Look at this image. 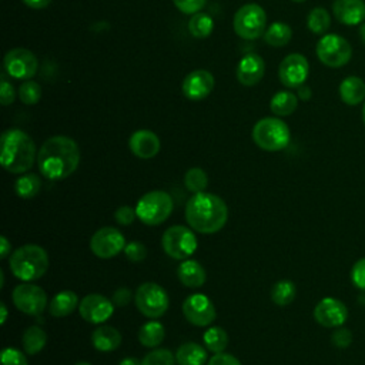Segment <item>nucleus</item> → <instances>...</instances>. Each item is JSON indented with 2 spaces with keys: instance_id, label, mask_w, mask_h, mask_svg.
Returning a JSON list of instances; mask_svg holds the SVG:
<instances>
[{
  "instance_id": "4d7b16f0",
  "label": "nucleus",
  "mask_w": 365,
  "mask_h": 365,
  "mask_svg": "<svg viewBox=\"0 0 365 365\" xmlns=\"http://www.w3.org/2000/svg\"><path fill=\"white\" fill-rule=\"evenodd\" d=\"M74 365H91V364H88V362H84V361H80V362H77V364H74Z\"/></svg>"
},
{
  "instance_id": "4468645a",
  "label": "nucleus",
  "mask_w": 365,
  "mask_h": 365,
  "mask_svg": "<svg viewBox=\"0 0 365 365\" xmlns=\"http://www.w3.org/2000/svg\"><path fill=\"white\" fill-rule=\"evenodd\" d=\"M4 68L14 78L29 80L37 71V58L27 48H11L4 56Z\"/></svg>"
},
{
  "instance_id": "58836bf2",
  "label": "nucleus",
  "mask_w": 365,
  "mask_h": 365,
  "mask_svg": "<svg viewBox=\"0 0 365 365\" xmlns=\"http://www.w3.org/2000/svg\"><path fill=\"white\" fill-rule=\"evenodd\" d=\"M1 365H29L24 354L17 348L7 346L1 351Z\"/></svg>"
},
{
  "instance_id": "6e6552de",
  "label": "nucleus",
  "mask_w": 365,
  "mask_h": 365,
  "mask_svg": "<svg viewBox=\"0 0 365 365\" xmlns=\"http://www.w3.org/2000/svg\"><path fill=\"white\" fill-rule=\"evenodd\" d=\"M137 309L147 318H160L168 309V294L155 282L141 284L134 295Z\"/></svg>"
},
{
  "instance_id": "5fc2aeb1",
  "label": "nucleus",
  "mask_w": 365,
  "mask_h": 365,
  "mask_svg": "<svg viewBox=\"0 0 365 365\" xmlns=\"http://www.w3.org/2000/svg\"><path fill=\"white\" fill-rule=\"evenodd\" d=\"M359 37H361L362 43L365 44V23H362V24L359 26Z\"/></svg>"
},
{
  "instance_id": "39448f33",
  "label": "nucleus",
  "mask_w": 365,
  "mask_h": 365,
  "mask_svg": "<svg viewBox=\"0 0 365 365\" xmlns=\"http://www.w3.org/2000/svg\"><path fill=\"white\" fill-rule=\"evenodd\" d=\"M174 204L168 192L154 190L144 194L135 205L137 218L145 225H160L173 212Z\"/></svg>"
},
{
  "instance_id": "a19ab883",
  "label": "nucleus",
  "mask_w": 365,
  "mask_h": 365,
  "mask_svg": "<svg viewBox=\"0 0 365 365\" xmlns=\"http://www.w3.org/2000/svg\"><path fill=\"white\" fill-rule=\"evenodd\" d=\"M351 281L358 289L365 291V257L358 259L351 268Z\"/></svg>"
},
{
  "instance_id": "9d476101",
  "label": "nucleus",
  "mask_w": 365,
  "mask_h": 365,
  "mask_svg": "<svg viewBox=\"0 0 365 365\" xmlns=\"http://www.w3.org/2000/svg\"><path fill=\"white\" fill-rule=\"evenodd\" d=\"M317 56L328 67L345 66L352 56L351 44L338 34H325L317 43Z\"/></svg>"
},
{
  "instance_id": "412c9836",
  "label": "nucleus",
  "mask_w": 365,
  "mask_h": 365,
  "mask_svg": "<svg viewBox=\"0 0 365 365\" xmlns=\"http://www.w3.org/2000/svg\"><path fill=\"white\" fill-rule=\"evenodd\" d=\"M265 71V63L258 54H247L237 66V78L244 86L257 84Z\"/></svg>"
},
{
  "instance_id": "f704fd0d",
  "label": "nucleus",
  "mask_w": 365,
  "mask_h": 365,
  "mask_svg": "<svg viewBox=\"0 0 365 365\" xmlns=\"http://www.w3.org/2000/svg\"><path fill=\"white\" fill-rule=\"evenodd\" d=\"M331 24L329 13L324 7H315L307 17V26L314 34H324Z\"/></svg>"
},
{
  "instance_id": "c85d7f7f",
  "label": "nucleus",
  "mask_w": 365,
  "mask_h": 365,
  "mask_svg": "<svg viewBox=\"0 0 365 365\" xmlns=\"http://www.w3.org/2000/svg\"><path fill=\"white\" fill-rule=\"evenodd\" d=\"M298 98L291 91H278L272 96L269 101V108L277 115H289L297 110Z\"/></svg>"
},
{
  "instance_id": "864d4df0",
  "label": "nucleus",
  "mask_w": 365,
  "mask_h": 365,
  "mask_svg": "<svg viewBox=\"0 0 365 365\" xmlns=\"http://www.w3.org/2000/svg\"><path fill=\"white\" fill-rule=\"evenodd\" d=\"M0 309H1V319H0V322L3 325V324H6V319H7V307H6V304L3 301L0 302Z\"/></svg>"
},
{
  "instance_id": "4be33fe9",
  "label": "nucleus",
  "mask_w": 365,
  "mask_h": 365,
  "mask_svg": "<svg viewBox=\"0 0 365 365\" xmlns=\"http://www.w3.org/2000/svg\"><path fill=\"white\" fill-rule=\"evenodd\" d=\"M178 279L188 288H200L205 284L207 274L204 267L195 259H182L177 269Z\"/></svg>"
},
{
  "instance_id": "f257e3e1",
  "label": "nucleus",
  "mask_w": 365,
  "mask_h": 365,
  "mask_svg": "<svg viewBox=\"0 0 365 365\" xmlns=\"http://www.w3.org/2000/svg\"><path fill=\"white\" fill-rule=\"evenodd\" d=\"M80 164L77 143L66 135L47 138L37 153V167L47 180H64Z\"/></svg>"
},
{
  "instance_id": "423d86ee",
  "label": "nucleus",
  "mask_w": 365,
  "mask_h": 365,
  "mask_svg": "<svg viewBox=\"0 0 365 365\" xmlns=\"http://www.w3.org/2000/svg\"><path fill=\"white\" fill-rule=\"evenodd\" d=\"M291 133L288 125L275 117H265L257 121L252 128L254 143L265 151H279L289 144Z\"/></svg>"
},
{
  "instance_id": "a878e982",
  "label": "nucleus",
  "mask_w": 365,
  "mask_h": 365,
  "mask_svg": "<svg viewBox=\"0 0 365 365\" xmlns=\"http://www.w3.org/2000/svg\"><path fill=\"white\" fill-rule=\"evenodd\" d=\"M175 361L178 365H204L207 361V351L200 344L185 342L177 349Z\"/></svg>"
},
{
  "instance_id": "13d9d810",
  "label": "nucleus",
  "mask_w": 365,
  "mask_h": 365,
  "mask_svg": "<svg viewBox=\"0 0 365 365\" xmlns=\"http://www.w3.org/2000/svg\"><path fill=\"white\" fill-rule=\"evenodd\" d=\"M362 120H364V124H365V103H364V108H362Z\"/></svg>"
},
{
  "instance_id": "8fccbe9b",
  "label": "nucleus",
  "mask_w": 365,
  "mask_h": 365,
  "mask_svg": "<svg viewBox=\"0 0 365 365\" xmlns=\"http://www.w3.org/2000/svg\"><path fill=\"white\" fill-rule=\"evenodd\" d=\"M31 9H43L51 3V0H23Z\"/></svg>"
},
{
  "instance_id": "4c0bfd02",
  "label": "nucleus",
  "mask_w": 365,
  "mask_h": 365,
  "mask_svg": "<svg viewBox=\"0 0 365 365\" xmlns=\"http://www.w3.org/2000/svg\"><path fill=\"white\" fill-rule=\"evenodd\" d=\"M19 97L27 106L37 104L41 97V87L36 81H31V80L24 81L19 87Z\"/></svg>"
},
{
  "instance_id": "49530a36",
  "label": "nucleus",
  "mask_w": 365,
  "mask_h": 365,
  "mask_svg": "<svg viewBox=\"0 0 365 365\" xmlns=\"http://www.w3.org/2000/svg\"><path fill=\"white\" fill-rule=\"evenodd\" d=\"M207 365H241V362L231 354L218 352L208 359Z\"/></svg>"
},
{
  "instance_id": "dca6fc26",
  "label": "nucleus",
  "mask_w": 365,
  "mask_h": 365,
  "mask_svg": "<svg viewBox=\"0 0 365 365\" xmlns=\"http://www.w3.org/2000/svg\"><path fill=\"white\" fill-rule=\"evenodd\" d=\"M308 73H309L308 60L299 53L288 54L281 61L278 68V76L281 83L291 88L302 86L308 77Z\"/></svg>"
},
{
  "instance_id": "2eb2a0df",
  "label": "nucleus",
  "mask_w": 365,
  "mask_h": 365,
  "mask_svg": "<svg viewBox=\"0 0 365 365\" xmlns=\"http://www.w3.org/2000/svg\"><path fill=\"white\" fill-rule=\"evenodd\" d=\"M315 321L325 328H338L348 319V308L336 298H322L314 308Z\"/></svg>"
},
{
  "instance_id": "7ed1b4c3",
  "label": "nucleus",
  "mask_w": 365,
  "mask_h": 365,
  "mask_svg": "<svg viewBox=\"0 0 365 365\" xmlns=\"http://www.w3.org/2000/svg\"><path fill=\"white\" fill-rule=\"evenodd\" d=\"M0 163L11 174L29 171L36 160V145L31 137L19 128L6 130L0 138Z\"/></svg>"
},
{
  "instance_id": "603ef678",
  "label": "nucleus",
  "mask_w": 365,
  "mask_h": 365,
  "mask_svg": "<svg viewBox=\"0 0 365 365\" xmlns=\"http://www.w3.org/2000/svg\"><path fill=\"white\" fill-rule=\"evenodd\" d=\"M118 365H141V361H138V359L134 358V356H127V358H124Z\"/></svg>"
},
{
  "instance_id": "e433bc0d",
  "label": "nucleus",
  "mask_w": 365,
  "mask_h": 365,
  "mask_svg": "<svg viewBox=\"0 0 365 365\" xmlns=\"http://www.w3.org/2000/svg\"><path fill=\"white\" fill-rule=\"evenodd\" d=\"M174 362L173 352L165 348H155L141 359V365H174Z\"/></svg>"
},
{
  "instance_id": "a18cd8bd",
  "label": "nucleus",
  "mask_w": 365,
  "mask_h": 365,
  "mask_svg": "<svg viewBox=\"0 0 365 365\" xmlns=\"http://www.w3.org/2000/svg\"><path fill=\"white\" fill-rule=\"evenodd\" d=\"M14 96L16 91L13 88V86L4 78L1 77V83H0V101L3 106H9L14 101Z\"/></svg>"
},
{
  "instance_id": "bf43d9fd",
  "label": "nucleus",
  "mask_w": 365,
  "mask_h": 365,
  "mask_svg": "<svg viewBox=\"0 0 365 365\" xmlns=\"http://www.w3.org/2000/svg\"><path fill=\"white\" fill-rule=\"evenodd\" d=\"M292 1H297V3H302V1H305V0H292Z\"/></svg>"
},
{
  "instance_id": "09e8293b",
  "label": "nucleus",
  "mask_w": 365,
  "mask_h": 365,
  "mask_svg": "<svg viewBox=\"0 0 365 365\" xmlns=\"http://www.w3.org/2000/svg\"><path fill=\"white\" fill-rule=\"evenodd\" d=\"M10 250H11V244L9 242V240L4 235H1L0 237V255H1L0 258H6L10 252Z\"/></svg>"
},
{
  "instance_id": "7c9ffc66",
  "label": "nucleus",
  "mask_w": 365,
  "mask_h": 365,
  "mask_svg": "<svg viewBox=\"0 0 365 365\" xmlns=\"http://www.w3.org/2000/svg\"><path fill=\"white\" fill-rule=\"evenodd\" d=\"M41 188V180L36 174H23L14 184L16 194L23 200H30L38 194Z\"/></svg>"
},
{
  "instance_id": "ea45409f",
  "label": "nucleus",
  "mask_w": 365,
  "mask_h": 365,
  "mask_svg": "<svg viewBox=\"0 0 365 365\" xmlns=\"http://www.w3.org/2000/svg\"><path fill=\"white\" fill-rule=\"evenodd\" d=\"M124 254L125 257L133 261V262H140L143 261L145 257H147V248L143 242L140 241H131V242H127L125 244V248H124Z\"/></svg>"
},
{
  "instance_id": "c756f323",
  "label": "nucleus",
  "mask_w": 365,
  "mask_h": 365,
  "mask_svg": "<svg viewBox=\"0 0 365 365\" xmlns=\"http://www.w3.org/2000/svg\"><path fill=\"white\" fill-rule=\"evenodd\" d=\"M292 37V30L288 24L282 23V21H275L272 23L267 31L264 33V40L267 44L272 46V47H282L285 44H288V41Z\"/></svg>"
},
{
  "instance_id": "9b49d317",
  "label": "nucleus",
  "mask_w": 365,
  "mask_h": 365,
  "mask_svg": "<svg viewBox=\"0 0 365 365\" xmlns=\"http://www.w3.org/2000/svg\"><path fill=\"white\" fill-rule=\"evenodd\" d=\"M124 248L125 238L121 231L114 227H103L90 238L91 252L101 259H110L124 251Z\"/></svg>"
},
{
  "instance_id": "cd10ccee",
  "label": "nucleus",
  "mask_w": 365,
  "mask_h": 365,
  "mask_svg": "<svg viewBox=\"0 0 365 365\" xmlns=\"http://www.w3.org/2000/svg\"><path fill=\"white\" fill-rule=\"evenodd\" d=\"M47 342V334L43 328H40L38 325H31L29 327L21 338V344H23V349L26 354L29 355H34L38 354L44 345Z\"/></svg>"
},
{
  "instance_id": "1a4fd4ad",
  "label": "nucleus",
  "mask_w": 365,
  "mask_h": 365,
  "mask_svg": "<svg viewBox=\"0 0 365 365\" xmlns=\"http://www.w3.org/2000/svg\"><path fill=\"white\" fill-rule=\"evenodd\" d=\"M267 16L261 6L255 3L244 4L234 16V30L245 40H255L265 33Z\"/></svg>"
},
{
  "instance_id": "f03ea898",
  "label": "nucleus",
  "mask_w": 365,
  "mask_h": 365,
  "mask_svg": "<svg viewBox=\"0 0 365 365\" xmlns=\"http://www.w3.org/2000/svg\"><path fill=\"white\" fill-rule=\"evenodd\" d=\"M185 220L200 234L218 232L228 220L224 200L211 192H197L185 204Z\"/></svg>"
},
{
  "instance_id": "6ab92c4d",
  "label": "nucleus",
  "mask_w": 365,
  "mask_h": 365,
  "mask_svg": "<svg viewBox=\"0 0 365 365\" xmlns=\"http://www.w3.org/2000/svg\"><path fill=\"white\" fill-rule=\"evenodd\" d=\"M128 145L131 153L143 160L153 158L158 154L161 143L155 133L150 130H137L131 134L128 140Z\"/></svg>"
},
{
  "instance_id": "5701e85b",
  "label": "nucleus",
  "mask_w": 365,
  "mask_h": 365,
  "mask_svg": "<svg viewBox=\"0 0 365 365\" xmlns=\"http://www.w3.org/2000/svg\"><path fill=\"white\" fill-rule=\"evenodd\" d=\"M93 346L100 352L115 351L121 344V334L110 325H100L91 334Z\"/></svg>"
},
{
  "instance_id": "c03bdc74",
  "label": "nucleus",
  "mask_w": 365,
  "mask_h": 365,
  "mask_svg": "<svg viewBox=\"0 0 365 365\" xmlns=\"http://www.w3.org/2000/svg\"><path fill=\"white\" fill-rule=\"evenodd\" d=\"M331 341H332V344H334L336 348L344 349V348H346V346L352 342V334H351V331L346 329V328H338V329L332 334Z\"/></svg>"
},
{
  "instance_id": "20e7f679",
  "label": "nucleus",
  "mask_w": 365,
  "mask_h": 365,
  "mask_svg": "<svg viewBox=\"0 0 365 365\" xmlns=\"http://www.w3.org/2000/svg\"><path fill=\"white\" fill-rule=\"evenodd\" d=\"M13 275L23 282L41 278L48 268L47 251L37 244H26L14 250L9 258Z\"/></svg>"
},
{
  "instance_id": "6e6d98bb",
  "label": "nucleus",
  "mask_w": 365,
  "mask_h": 365,
  "mask_svg": "<svg viewBox=\"0 0 365 365\" xmlns=\"http://www.w3.org/2000/svg\"><path fill=\"white\" fill-rule=\"evenodd\" d=\"M4 285V274H3V271L0 269V287H3Z\"/></svg>"
},
{
  "instance_id": "2f4dec72",
  "label": "nucleus",
  "mask_w": 365,
  "mask_h": 365,
  "mask_svg": "<svg viewBox=\"0 0 365 365\" xmlns=\"http://www.w3.org/2000/svg\"><path fill=\"white\" fill-rule=\"evenodd\" d=\"M295 295H297L295 284L289 279H281V281L275 282L271 289V299L274 304H277L279 307L291 304L294 301Z\"/></svg>"
},
{
  "instance_id": "f3484780",
  "label": "nucleus",
  "mask_w": 365,
  "mask_h": 365,
  "mask_svg": "<svg viewBox=\"0 0 365 365\" xmlns=\"http://www.w3.org/2000/svg\"><path fill=\"white\" fill-rule=\"evenodd\" d=\"M114 304L107 297L100 294L86 295L78 305V312L81 318L90 324H103L114 312Z\"/></svg>"
},
{
  "instance_id": "79ce46f5",
  "label": "nucleus",
  "mask_w": 365,
  "mask_h": 365,
  "mask_svg": "<svg viewBox=\"0 0 365 365\" xmlns=\"http://www.w3.org/2000/svg\"><path fill=\"white\" fill-rule=\"evenodd\" d=\"M173 1L180 11L185 14H195L205 6L207 0H173Z\"/></svg>"
},
{
  "instance_id": "de8ad7c7",
  "label": "nucleus",
  "mask_w": 365,
  "mask_h": 365,
  "mask_svg": "<svg viewBox=\"0 0 365 365\" xmlns=\"http://www.w3.org/2000/svg\"><path fill=\"white\" fill-rule=\"evenodd\" d=\"M113 304L115 307H124L127 305L130 301H131V289L127 288V287H121L118 289L114 291L113 294V298H111Z\"/></svg>"
},
{
  "instance_id": "f8f14e48",
  "label": "nucleus",
  "mask_w": 365,
  "mask_h": 365,
  "mask_svg": "<svg viewBox=\"0 0 365 365\" xmlns=\"http://www.w3.org/2000/svg\"><path fill=\"white\" fill-rule=\"evenodd\" d=\"M11 298L16 308L27 315H38L47 305L46 291L31 282H23L17 285L11 294Z\"/></svg>"
},
{
  "instance_id": "aec40b11",
  "label": "nucleus",
  "mask_w": 365,
  "mask_h": 365,
  "mask_svg": "<svg viewBox=\"0 0 365 365\" xmlns=\"http://www.w3.org/2000/svg\"><path fill=\"white\" fill-rule=\"evenodd\" d=\"M332 11L336 20L346 26H356L365 20L364 0H335Z\"/></svg>"
},
{
  "instance_id": "37998d69",
  "label": "nucleus",
  "mask_w": 365,
  "mask_h": 365,
  "mask_svg": "<svg viewBox=\"0 0 365 365\" xmlns=\"http://www.w3.org/2000/svg\"><path fill=\"white\" fill-rule=\"evenodd\" d=\"M135 217V208H131L130 205H121L114 212V218L120 225H130Z\"/></svg>"
},
{
  "instance_id": "72a5a7b5",
  "label": "nucleus",
  "mask_w": 365,
  "mask_h": 365,
  "mask_svg": "<svg viewBox=\"0 0 365 365\" xmlns=\"http://www.w3.org/2000/svg\"><path fill=\"white\" fill-rule=\"evenodd\" d=\"M214 21L207 13H195L188 21L190 33L197 38H205L212 33Z\"/></svg>"
},
{
  "instance_id": "0eeeda50",
  "label": "nucleus",
  "mask_w": 365,
  "mask_h": 365,
  "mask_svg": "<svg viewBox=\"0 0 365 365\" xmlns=\"http://www.w3.org/2000/svg\"><path fill=\"white\" fill-rule=\"evenodd\" d=\"M161 244L168 257L182 261L195 252L198 241L191 228L185 225H171L164 231Z\"/></svg>"
},
{
  "instance_id": "c9c22d12",
  "label": "nucleus",
  "mask_w": 365,
  "mask_h": 365,
  "mask_svg": "<svg viewBox=\"0 0 365 365\" xmlns=\"http://www.w3.org/2000/svg\"><path fill=\"white\" fill-rule=\"evenodd\" d=\"M184 185L188 191L197 194L205 191L208 185V177L207 173L200 167L190 168L184 175Z\"/></svg>"
},
{
  "instance_id": "bb28decb",
  "label": "nucleus",
  "mask_w": 365,
  "mask_h": 365,
  "mask_svg": "<svg viewBox=\"0 0 365 365\" xmlns=\"http://www.w3.org/2000/svg\"><path fill=\"white\" fill-rule=\"evenodd\" d=\"M165 336V329L163 324L157 321H148L143 324V327L138 331V341L141 345L147 348H155L158 346Z\"/></svg>"
},
{
  "instance_id": "393cba45",
  "label": "nucleus",
  "mask_w": 365,
  "mask_h": 365,
  "mask_svg": "<svg viewBox=\"0 0 365 365\" xmlns=\"http://www.w3.org/2000/svg\"><path fill=\"white\" fill-rule=\"evenodd\" d=\"M78 305L80 302L77 294L70 289H64L53 297L51 302L48 304V311L53 317L63 318L70 315Z\"/></svg>"
},
{
  "instance_id": "b1692460",
  "label": "nucleus",
  "mask_w": 365,
  "mask_h": 365,
  "mask_svg": "<svg viewBox=\"0 0 365 365\" xmlns=\"http://www.w3.org/2000/svg\"><path fill=\"white\" fill-rule=\"evenodd\" d=\"M341 100L348 106H356L365 98V83L356 76L345 77L339 84Z\"/></svg>"
},
{
  "instance_id": "ddd939ff",
  "label": "nucleus",
  "mask_w": 365,
  "mask_h": 365,
  "mask_svg": "<svg viewBox=\"0 0 365 365\" xmlns=\"http://www.w3.org/2000/svg\"><path fill=\"white\" fill-rule=\"evenodd\" d=\"M185 319L195 327H208L217 318V311L211 299L204 294H192L182 302Z\"/></svg>"
},
{
  "instance_id": "3c124183",
  "label": "nucleus",
  "mask_w": 365,
  "mask_h": 365,
  "mask_svg": "<svg viewBox=\"0 0 365 365\" xmlns=\"http://www.w3.org/2000/svg\"><path fill=\"white\" fill-rule=\"evenodd\" d=\"M298 88V97L301 98V100H308L309 97H311V88L308 87V86H299V87H297Z\"/></svg>"
},
{
  "instance_id": "473e14b6",
  "label": "nucleus",
  "mask_w": 365,
  "mask_h": 365,
  "mask_svg": "<svg viewBox=\"0 0 365 365\" xmlns=\"http://www.w3.org/2000/svg\"><path fill=\"white\" fill-rule=\"evenodd\" d=\"M202 339H204V345L208 351L214 352V354H218V352H224V349L227 348L228 345V335L227 332L220 328V327H210L204 335H202Z\"/></svg>"
},
{
  "instance_id": "a211bd4d",
  "label": "nucleus",
  "mask_w": 365,
  "mask_h": 365,
  "mask_svg": "<svg viewBox=\"0 0 365 365\" xmlns=\"http://www.w3.org/2000/svg\"><path fill=\"white\" fill-rule=\"evenodd\" d=\"M214 88V76L207 70H194L182 80V94L192 101L205 98Z\"/></svg>"
}]
</instances>
